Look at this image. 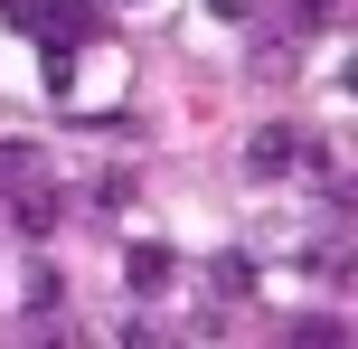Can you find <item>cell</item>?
Instances as JSON below:
<instances>
[{"label": "cell", "instance_id": "obj_1", "mask_svg": "<svg viewBox=\"0 0 358 349\" xmlns=\"http://www.w3.org/2000/svg\"><path fill=\"white\" fill-rule=\"evenodd\" d=\"M302 161H311V142H302L292 123H264V132L245 142V170H255V180H283V170H302Z\"/></svg>", "mask_w": 358, "mask_h": 349}, {"label": "cell", "instance_id": "obj_2", "mask_svg": "<svg viewBox=\"0 0 358 349\" xmlns=\"http://www.w3.org/2000/svg\"><path fill=\"white\" fill-rule=\"evenodd\" d=\"M123 274H132V293H170V274H179V264H170V245H132V255H123Z\"/></svg>", "mask_w": 358, "mask_h": 349}, {"label": "cell", "instance_id": "obj_3", "mask_svg": "<svg viewBox=\"0 0 358 349\" xmlns=\"http://www.w3.org/2000/svg\"><path fill=\"white\" fill-rule=\"evenodd\" d=\"M10 218H19V236H48V227H57V199H48V189H29V180H19Z\"/></svg>", "mask_w": 358, "mask_h": 349}, {"label": "cell", "instance_id": "obj_4", "mask_svg": "<svg viewBox=\"0 0 358 349\" xmlns=\"http://www.w3.org/2000/svg\"><path fill=\"white\" fill-rule=\"evenodd\" d=\"M208 283H217L227 302H236V293H255V255H217V264H208Z\"/></svg>", "mask_w": 358, "mask_h": 349}, {"label": "cell", "instance_id": "obj_5", "mask_svg": "<svg viewBox=\"0 0 358 349\" xmlns=\"http://www.w3.org/2000/svg\"><path fill=\"white\" fill-rule=\"evenodd\" d=\"M29 170H38V151H29V142H0V189H19Z\"/></svg>", "mask_w": 358, "mask_h": 349}, {"label": "cell", "instance_id": "obj_6", "mask_svg": "<svg viewBox=\"0 0 358 349\" xmlns=\"http://www.w3.org/2000/svg\"><path fill=\"white\" fill-rule=\"evenodd\" d=\"M208 10H217V19H245V10H255V0H208Z\"/></svg>", "mask_w": 358, "mask_h": 349}]
</instances>
